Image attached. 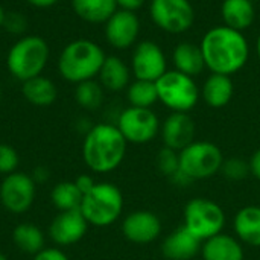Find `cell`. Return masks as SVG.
<instances>
[{
    "instance_id": "21",
    "label": "cell",
    "mask_w": 260,
    "mask_h": 260,
    "mask_svg": "<svg viewBox=\"0 0 260 260\" xmlns=\"http://www.w3.org/2000/svg\"><path fill=\"white\" fill-rule=\"evenodd\" d=\"M99 82L104 90L122 91L131 84V69L129 66L116 55H108L99 72Z\"/></svg>"
},
{
    "instance_id": "38",
    "label": "cell",
    "mask_w": 260,
    "mask_h": 260,
    "mask_svg": "<svg viewBox=\"0 0 260 260\" xmlns=\"http://www.w3.org/2000/svg\"><path fill=\"white\" fill-rule=\"evenodd\" d=\"M26 2L35 8H49V6H53L58 0H26Z\"/></svg>"
},
{
    "instance_id": "29",
    "label": "cell",
    "mask_w": 260,
    "mask_h": 260,
    "mask_svg": "<svg viewBox=\"0 0 260 260\" xmlns=\"http://www.w3.org/2000/svg\"><path fill=\"white\" fill-rule=\"evenodd\" d=\"M75 99L78 105L82 107L84 110H98L104 102V87L101 85V82L94 79L79 82L76 84Z\"/></svg>"
},
{
    "instance_id": "22",
    "label": "cell",
    "mask_w": 260,
    "mask_h": 260,
    "mask_svg": "<svg viewBox=\"0 0 260 260\" xmlns=\"http://www.w3.org/2000/svg\"><path fill=\"white\" fill-rule=\"evenodd\" d=\"M172 64L175 70L192 78L201 75L206 69L201 47L192 41H181L175 46L172 52Z\"/></svg>"
},
{
    "instance_id": "1",
    "label": "cell",
    "mask_w": 260,
    "mask_h": 260,
    "mask_svg": "<svg viewBox=\"0 0 260 260\" xmlns=\"http://www.w3.org/2000/svg\"><path fill=\"white\" fill-rule=\"evenodd\" d=\"M206 69L210 73L233 76L250 59V43L244 32L225 24L209 29L200 43Z\"/></svg>"
},
{
    "instance_id": "18",
    "label": "cell",
    "mask_w": 260,
    "mask_h": 260,
    "mask_svg": "<svg viewBox=\"0 0 260 260\" xmlns=\"http://www.w3.org/2000/svg\"><path fill=\"white\" fill-rule=\"evenodd\" d=\"M203 260H244V244L229 233H219L201 244Z\"/></svg>"
},
{
    "instance_id": "9",
    "label": "cell",
    "mask_w": 260,
    "mask_h": 260,
    "mask_svg": "<svg viewBox=\"0 0 260 260\" xmlns=\"http://www.w3.org/2000/svg\"><path fill=\"white\" fill-rule=\"evenodd\" d=\"M149 15L160 30L172 35L187 32L195 21L190 0H151Z\"/></svg>"
},
{
    "instance_id": "26",
    "label": "cell",
    "mask_w": 260,
    "mask_h": 260,
    "mask_svg": "<svg viewBox=\"0 0 260 260\" xmlns=\"http://www.w3.org/2000/svg\"><path fill=\"white\" fill-rule=\"evenodd\" d=\"M12 241L21 253L32 256L38 254L41 250L46 248L44 233L41 232V229L30 222L18 224L12 232Z\"/></svg>"
},
{
    "instance_id": "17",
    "label": "cell",
    "mask_w": 260,
    "mask_h": 260,
    "mask_svg": "<svg viewBox=\"0 0 260 260\" xmlns=\"http://www.w3.org/2000/svg\"><path fill=\"white\" fill-rule=\"evenodd\" d=\"M201 244L184 225H180L163 239L160 250L166 260H192L201 253Z\"/></svg>"
},
{
    "instance_id": "39",
    "label": "cell",
    "mask_w": 260,
    "mask_h": 260,
    "mask_svg": "<svg viewBox=\"0 0 260 260\" xmlns=\"http://www.w3.org/2000/svg\"><path fill=\"white\" fill-rule=\"evenodd\" d=\"M5 17H6L5 9H3V6L0 5V27H2V26H3V23H5Z\"/></svg>"
},
{
    "instance_id": "30",
    "label": "cell",
    "mask_w": 260,
    "mask_h": 260,
    "mask_svg": "<svg viewBox=\"0 0 260 260\" xmlns=\"http://www.w3.org/2000/svg\"><path fill=\"white\" fill-rule=\"evenodd\" d=\"M219 174L229 181H244L248 175H251L250 161L242 157H229L224 160Z\"/></svg>"
},
{
    "instance_id": "23",
    "label": "cell",
    "mask_w": 260,
    "mask_h": 260,
    "mask_svg": "<svg viewBox=\"0 0 260 260\" xmlns=\"http://www.w3.org/2000/svg\"><path fill=\"white\" fill-rule=\"evenodd\" d=\"M221 17L225 26L244 32L253 26L256 8L253 0H224L221 5Z\"/></svg>"
},
{
    "instance_id": "20",
    "label": "cell",
    "mask_w": 260,
    "mask_h": 260,
    "mask_svg": "<svg viewBox=\"0 0 260 260\" xmlns=\"http://www.w3.org/2000/svg\"><path fill=\"white\" fill-rule=\"evenodd\" d=\"M235 236L248 247L260 248V206H245L233 219Z\"/></svg>"
},
{
    "instance_id": "10",
    "label": "cell",
    "mask_w": 260,
    "mask_h": 260,
    "mask_svg": "<svg viewBox=\"0 0 260 260\" xmlns=\"http://www.w3.org/2000/svg\"><path fill=\"white\" fill-rule=\"evenodd\" d=\"M116 126L128 143L146 145L160 136V119L152 108H125L119 117Z\"/></svg>"
},
{
    "instance_id": "32",
    "label": "cell",
    "mask_w": 260,
    "mask_h": 260,
    "mask_svg": "<svg viewBox=\"0 0 260 260\" xmlns=\"http://www.w3.org/2000/svg\"><path fill=\"white\" fill-rule=\"evenodd\" d=\"M18 166V154L17 151L5 143H0V174L9 175L15 172Z\"/></svg>"
},
{
    "instance_id": "14",
    "label": "cell",
    "mask_w": 260,
    "mask_h": 260,
    "mask_svg": "<svg viewBox=\"0 0 260 260\" xmlns=\"http://www.w3.org/2000/svg\"><path fill=\"white\" fill-rule=\"evenodd\" d=\"M140 20L136 12L117 9L105 23V38L117 50H126L137 44Z\"/></svg>"
},
{
    "instance_id": "3",
    "label": "cell",
    "mask_w": 260,
    "mask_h": 260,
    "mask_svg": "<svg viewBox=\"0 0 260 260\" xmlns=\"http://www.w3.org/2000/svg\"><path fill=\"white\" fill-rule=\"evenodd\" d=\"M104 49L91 40H75L69 43L58 59L61 76L73 84L94 79L105 61Z\"/></svg>"
},
{
    "instance_id": "35",
    "label": "cell",
    "mask_w": 260,
    "mask_h": 260,
    "mask_svg": "<svg viewBox=\"0 0 260 260\" xmlns=\"http://www.w3.org/2000/svg\"><path fill=\"white\" fill-rule=\"evenodd\" d=\"M96 183H98V181H94V178L90 177V175H79V177L75 180V184H76V187L81 190L82 195L88 193V192L94 187Z\"/></svg>"
},
{
    "instance_id": "24",
    "label": "cell",
    "mask_w": 260,
    "mask_h": 260,
    "mask_svg": "<svg viewBox=\"0 0 260 260\" xmlns=\"http://www.w3.org/2000/svg\"><path fill=\"white\" fill-rule=\"evenodd\" d=\"M72 8L81 20L90 24H105L119 9L116 0H72Z\"/></svg>"
},
{
    "instance_id": "15",
    "label": "cell",
    "mask_w": 260,
    "mask_h": 260,
    "mask_svg": "<svg viewBox=\"0 0 260 260\" xmlns=\"http://www.w3.org/2000/svg\"><path fill=\"white\" fill-rule=\"evenodd\" d=\"M197 125L189 113H171L160 126V137L163 146L177 152L183 151L195 142Z\"/></svg>"
},
{
    "instance_id": "36",
    "label": "cell",
    "mask_w": 260,
    "mask_h": 260,
    "mask_svg": "<svg viewBox=\"0 0 260 260\" xmlns=\"http://www.w3.org/2000/svg\"><path fill=\"white\" fill-rule=\"evenodd\" d=\"M116 2L119 9L129 11V12H137L146 3V0H116Z\"/></svg>"
},
{
    "instance_id": "34",
    "label": "cell",
    "mask_w": 260,
    "mask_h": 260,
    "mask_svg": "<svg viewBox=\"0 0 260 260\" xmlns=\"http://www.w3.org/2000/svg\"><path fill=\"white\" fill-rule=\"evenodd\" d=\"M34 260H70L59 248H44L34 256Z\"/></svg>"
},
{
    "instance_id": "37",
    "label": "cell",
    "mask_w": 260,
    "mask_h": 260,
    "mask_svg": "<svg viewBox=\"0 0 260 260\" xmlns=\"http://www.w3.org/2000/svg\"><path fill=\"white\" fill-rule=\"evenodd\" d=\"M250 171H251V175L256 178V180H259L260 181V148H257L254 152H253V155L250 157Z\"/></svg>"
},
{
    "instance_id": "33",
    "label": "cell",
    "mask_w": 260,
    "mask_h": 260,
    "mask_svg": "<svg viewBox=\"0 0 260 260\" xmlns=\"http://www.w3.org/2000/svg\"><path fill=\"white\" fill-rule=\"evenodd\" d=\"M3 26L9 32H12V34H21L26 29V20H24L23 15H20L17 12H12V14H9V15L5 17Z\"/></svg>"
},
{
    "instance_id": "19",
    "label": "cell",
    "mask_w": 260,
    "mask_h": 260,
    "mask_svg": "<svg viewBox=\"0 0 260 260\" xmlns=\"http://www.w3.org/2000/svg\"><path fill=\"white\" fill-rule=\"evenodd\" d=\"M201 90V99L210 108H224L230 104L235 94V84L232 76L210 73L204 81Z\"/></svg>"
},
{
    "instance_id": "4",
    "label": "cell",
    "mask_w": 260,
    "mask_h": 260,
    "mask_svg": "<svg viewBox=\"0 0 260 260\" xmlns=\"http://www.w3.org/2000/svg\"><path fill=\"white\" fill-rule=\"evenodd\" d=\"M79 210L88 225L99 229L110 227L123 212V195L116 184L98 181L94 187L82 197Z\"/></svg>"
},
{
    "instance_id": "5",
    "label": "cell",
    "mask_w": 260,
    "mask_h": 260,
    "mask_svg": "<svg viewBox=\"0 0 260 260\" xmlns=\"http://www.w3.org/2000/svg\"><path fill=\"white\" fill-rule=\"evenodd\" d=\"M49 55V44L41 37L27 35L12 44L6 55V67L15 79L24 82L43 73Z\"/></svg>"
},
{
    "instance_id": "16",
    "label": "cell",
    "mask_w": 260,
    "mask_h": 260,
    "mask_svg": "<svg viewBox=\"0 0 260 260\" xmlns=\"http://www.w3.org/2000/svg\"><path fill=\"white\" fill-rule=\"evenodd\" d=\"M88 230V222L82 216L81 210L59 212L49 227L50 239L61 247L73 245L79 242Z\"/></svg>"
},
{
    "instance_id": "12",
    "label": "cell",
    "mask_w": 260,
    "mask_h": 260,
    "mask_svg": "<svg viewBox=\"0 0 260 260\" xmlns=\"http://www.w3.org/2000/svg\"><path fill=\"white\" fill-rule=\"evenodd\" d=\"M129 69L136 79L157 82L168 72V58L158 43L145 40L134 46Z\"/></svg>"
},
{
    "instance_id": "27",
    "label": "cell",
    "mask_w": 260,
    "mask_h": 260,
    "mask_svg": "<svg viewBox=\"0 0 260 260\" xmlns=\"http://www.w3.org/2000/svg\"><path fill=\"white\" fill-rule=\"evenodd\" d=\"M82 193L76 187L75 181H62L53 186L50 192L52 204L59 212H70V210H79L82 203Z\"/></svg>"
},
{
    "instance_id": "6",
    "label": "cell",
    "mask_w": 260,
    "mask_h": 260,
    "mask_svg": "<svg viewBox=\"0 0 260 260\" xmlns=\"http://www.w3.org/2000/svg\"><path fill=\"white\" fill-rule=\"evenodd\" d=\"M158 102L172 113H190L200 102L201 90L195 78L175 69L168 70L157 82Z\"/></svg>"
},
{
    "instance_id": "7",
    "label": "cell",
    "mask_w": 260,
    "mask_h": 260,
    "mask_svg": "<svg viewBox=\"0 0 260 260\" xmlns=\"http://www.w3.org/2000/svg\"><path fill=\"white\" fill-rule=\"evenodd\" d=\"M224 160V152L216 143L195 140L180 151V171L193 183L203 181L219 174Z\"/></svg>"
},
{
    "instance_id": "25",
    "label": "cell",
    "mask_w": 260,
    "mask_h": 260,
    "mask_svg": "<svg viewBox=\"0 0 260 260\" xmlns=\"http://www.w3.org/2000/svg\"><path fill=\"white\" fill-rule=\"evenodd\" d=\"M21 93L24 99L35 107H49L56 101L58 90L52 79L44 78L43 75L30 78L23 82Z\"/></svg>"
},
{
    "instance_id": "40",
    "label": "cell",
    "mask_w": 260,
    "mask_h": 260,
    "mask_svg": "<svg viewBox=\"0 0 260 260\" xmlns=\"http://www.w3.org/2000/svg\"><path fill=\"white\" fill-rule=\"evenodd\" d=\"M256 53H257V58H259L260 61V34L259 37H257V40H256Z\"/></svg>"
},
{
    "instance_id": "2",
    "label": "cell",
    "mask_w": 260,
    "mask_h": 260,
    "mask_svg": "<svg viewBox=\"0 0 260 260\" xmlns=\"http://www.w3.org/2000/svg\"><path fill=\"white\" fill-rule=\"evenodd\" d=\"M128 142L113 123H98L91 126L82 142V158L94 174L116 171L125 160Z\"/></svg>"
},
{
    "instance_id": "13",
    "label": "cell",
    "mask_w": 260,
    "mask_h": 260,
    "mask_svg": "<svg viewBox=\"0 0 260 260\" xmlns=\"http://www.w3.org/2000/svg\"><path fill=\"white\" fill-rule=\"evenodd\" d=\"M163 232L161 219L151 210H134L122 221V235L136 245L155 242Z\"/></svg>"
},
{
    "instance_id": "28",
    "label": "cell",
    "mask_w": 260,
    "mask_h": 260,
    "mask_svg": "<svg viewBox=\"0 0 260 260\" xmlns=\"http://www.w3.org/2000/svg\"><path fill=\"white\" fill-rule=\"evenodd\" d=\"M126 99L129 102V107L151 108L158 102L157 84L151 81L134 79L126 88Z\"/></svg>"
},
{
    "instance_id": "11",
    "label": "cell",
    "mask_w": 260,
    "mask_h": 260,
    "mask_svg": "<svg viewBox=\"0 0 260 260\" xmlns=\"http://www.w3.org/2000/svg\"><path fill=\"white\" fill-rule=\"evenodd\" d=\"M35 197L37 183L30 175L17 171L5 175L0 184V203L8 212L14 215L27 212L32 207Z\"/></svg>"
},
{
    "instance_id": "31",
    "label": "cell",
    "mask_w": 260,
    "mask_h": 260,
    "mask_svg": "<svg viewBox=\"0 0 260 260\" xmlns=\"http://www.w3.org/2000/svg\"><path fill=\"white\" fill-rule=\"evenodd\" d=\"M155 168L160 175L171 178L174 174L180 171V152L171 148L161 146L155 155Z\"/></svg>"
},
{
    "instance_id": "8",
    "label": "cell",
    "mask_w": 260,
    "mask_h": 260,
    "mask_svg": "<svg viewBox=\"0 0 260 260\" xmlns=\"http://www.w3.org/2000/svg\"><path fill=\"white\" fill-rule=\"evenodd\" d=\"M183 225L201 242L219 235L225 227L224 209L209 198H192L183 210Z\"/></svg>"
},
{
    "instance_id": "41",
    "label": "cell",
    "mask_w": 260,
    "mask_h": 260,
    "mask_svg": "<svg viewBox=\"0 0 260 260\" xmlns=\"http://www.w3.org/2000/svg\"><path fill=\"white\" fill-rule=\"evenodd\" d=\"M0 260H8V257H6L5 254H2V253H0Z\"/></svg>"
}]
</instances>
